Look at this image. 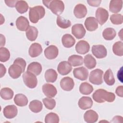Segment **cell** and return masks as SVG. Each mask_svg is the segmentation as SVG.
<instances>
[{
  "instance_id": "obj_1",
  "label": "cell",
  "mask_w": 123,
  "mask_h": 123,
  "mask_svg": "<svg viewBox=\"0 0 123 123\" xmlns=\"http://www.w3.org/2000/svg\"><path fill=\"white\" fill-rule=\"evenodd\" d=\"M93 99L98 103H103L105 101L112 102L115 99L114 93L108 92L103 89H97L92 95Z\"/></svg>"
},
{
  "instance_id": "obj_2",
  "label": "cell",
  "mask_w": 123,
  "mask_h": 123,
  "mask_svg": "<svg viewBox=\"0 0 123 123\" xmlns=\"http://www.w3.org/2000/svg\"><path fill=\"white\" fill-rule=\"evenodd\" d=\"M44 5L50 9L52 13L59 15L62 13L64 10V4L62 1L60 0H43Z\"/></svg>"
},
{
  "instance_id": "obj_3",
  "label": "cell",
  "mask_w": 123,
  "mask_h": 123,
  "mask_svg": "<svg viewBox=\"0 0 123 123\" xmlns=\"http://www.w3.org/2000/svg\"><path fill=\"white\" fill-rule=\"evenodd\" d=\"M45 14V9L42 6L38 5L29 8V18L32 23H37L40 19L44 17Z\"/></svg>"
},
{
  "instance_id": "obj_4",
  "label": "cell",
  "mask_w": 123,
  "mask_h": 123,
  "mask_svg": "<svg viewBox=\"0 0 123 123\" xmlns=\"http://www.w3.org/2000/svg\"><path fill=\"white\" fill-rule=\"evenodd\" d=\"M24 82L26 86L30 88L36 87L37 84V79L36 75L33 73L26 71L23 74Z\"/></svg>"
},
{
  "instance_id": "obj_5",
  "label": "cell",
  "mask_w": 123,
  "mask_h": 123,
  "mask_svg": "<svg viewBox=\"0 0 123 123\" xmlns=\"http://www.w3.org/2000/svg\"><path fill=\"white\" fill-rule=\"evenodd\" d=\"M103 72L99 69H96L90 73L89 77V81L90 83L94 85H99L103 83L102 75Z\"/></svg>"
},
{
  "instance_id": "obj_6",
  "label": "cell",
  "mask_w": 123,
  "mask_h": 123,
  "mask_svg": "<svg viewBox=\"0 0 123 123\" xmlns=\"http://www.w3.org/2000/svg\"><path fill=\"white\" fill-rule=\"evenodd\" d=\"M24 71L25 70L20 65L14 62L10 66L8 69V73L10 76L13 79H16L19 77L21 74L24 72Z\"/></svg>"
},
{
  "instance_id": "obj_7",
  "label": "cell",
  "mask_w": 123,
  "mask_h": 123,
  "mask_svg": "<svg viewBox=\"0 0 123 123\" xmlns=\"http://www.w3.org/2000/svg\"><path fill=\"white\" fill-rule=\"evenodd\" d=\"M97 22L100 25H103L107 21L109 18V12L107 10L103 8H98L95 13Z\"/></svg>"
},
{
  "instance_id": "obj_8",
  "label": "cell",
  "mask_w": 123,
  "mask_h": 123,
  "mask_svg": "<svg viewBox=\"0 0 123 123\" xmlns=\"http://www.w3.org/2000/svg\"><path fill=\"white\" fill-rule=\"evenodd\" d=\"M92 53L98 59L104 58L107 55V49L102 45H93L92 47Z\"/></svg>"
},
{
  "instance_id": "obj_9",
  "label": "cell",
  "mask_w": 123,
  "mask_h": 123,
  "mask_svg": "<svg viewBox=\"0 0 123 123\" xmlns=\"http://www.w3.org/2000/svg\"><path fill=\"white\" fill-rule=\"evenodd\" d=\"M72 33L76 38L81 39L85 36L86 31L82 24H77L72 27Z\"/></svg>"
},
{
  "instance_id": "obj_10",
  "label": "cell",
  "mask_w": 123,
  "mask_h": 123,
  "mask_svg": "<svg viewBox=\"0 0 123 123\" xmlns=\"http://www.w3.org/2000/svg\"><path fill=\"white\" fill-rule=\"evenodd\" d=\"M74 77L81 81L87 79L88 76V70L84 67H80L74 68L73 70Z\"/></svg>"
},
{
  "instance_id": "obj_11",
  "label": "cell",
  "mask_w": 123,
  "mask_h": 123,
  "mask_svg": "<svg viewBox=\"0 0 123 123\" xmlns=\"http://www.w3.org/2000/svg\"><path fill=\"white\" fill-rule=\"evenodd\" d=\"M74 86V80L69 76L63 77L60 81V86L65 91H69L72 90Z\"/></svg>"
},
{
  "instance_id": "obj_12",
  "label": "cell",
  "mask_w": 123,
  "mask_h": 123,
  "mask_svg": "<svg viewBox=\"0 0 123 123\" xmlns=\"http://www.w3.org/2000/svg\"><path fill=\"white\" fill-rule=\"evenodd\" d=\"M59 54L58 48L55 45H50L44 50V55L46 58L49 60L55 59Z\"/></svg>"
},
{
  "instance_id": "obj_13",
  "label": "cell",
  "mask_w": 123,
  "mask_h": 123,
  "mask_svg": "<svg viewBox=\"0 0 123 123\" xmlns=\"http://www.w3.org/2000/svg\"><path fill=\"white\" fill-rule=\"evenodd\" d=\"M42 91L44 95L48 98H52L54 97L57 93L56 88L50 84H45L43 85Z\"/></svg>"
},
{
  "instance_id": "obj_14",
  "label": "cell",
  "mask_w": 123,
  "mask_h": 123,
  "mask_svg": "<svg viewBox=\"0 0 123 123\" xmlns=\"http://www.w3.org/2000/svg\"><path fill=\"white\" fill-rule=\"evenodd\" d=\"M3 115L7 119H12L14 118L17 114L18 110L17 107L14 105L6 106L3 109Z\"/></svg>"
},
{
  "instance_id": "obj_15",
  "label": "cell",
  "mask_w": 123,
  "mask_h": 123,
  "mask_svg": "<svg viewBox=\"0 0 123 123\" xmlns=\"http://www.w3.org/2000/svg\"><path fill=\"white\" fill-rule=\"evenodd\" d=\"M72 70L71 64L67 61H62L59 63L57 67V70L59 73L62 75L68 74Z\"/></svg>"
},
{
  "instance_id": "obj_16",
  "label": "cell",
  "mask_w": 123,
  "mask_h": 123,
  "mask_svg": "<svg viewBox=\"0 0 123 123\" xmlns=\"http://www.w3.org/2000/svg\"><path fill=\"white\" fill-rule=\"evenodd\" d=\"M16 26L17 29L21 31H26L30 26L28 19L23 16L17 18L16 21Z\"/></svg>"
},
{
  "instance_id": "obj_17",
  "label": "cell",
  "mask_w": 123,
  "mask_h": 123,
  "mask_svg": "<svg viewBox=\"0 0 123 123\" xmlns=\"http://www.w3.org/2000/svg\"><path fill=\"white\" fill-rule=\"evenodd\" d=\"M75 48L78 53L85 54L89 51L90 45L86 41L81 40L77 43Z\"/></svg>"
},
{
  "instance_id": "obj_18",
  "label": "cell",
  "mask_w": 123,
  "mask_h": 123,
  "mask_svg": "<svg viewBox=\"0 0 123 123\" xmlns=\"http://www.w3.org/2000/svg\"><path fill=\"white\" fill-rule=\"evenodd\" d=\"M78 105L81 109L85 110L90 109L92 106L93 101L90 97L84 96L79 99Z\"/></svg>"
},
{
  "instance_id": "obj_19",
  "label": "cell",
  "mask_w": 123,
  "mask_h": 123,
  "mask_svg": "<svg viewBox=\"0 0 123 123\" xmlns=\"http://www.w3.org/2000/svg\"><path fill=\"white\" fill-rule=\"evenodd\" d=\"M74 13L76 18H83L86 16L87 13V8L83 4H78L74 8Z\"/></svg>"
},
{
  "instance_id": "obj_20",
  "label": "cell",
  "mask_w": 123,
  "mask_h": 123,
  "mask_svg": "<svg viewBox=\"0 0 123 123\" xmlns=\"http://www.w3.org/2000/svg\"><path fill=\"white\" fill-rule=\"evenodd\" d=\"M42 52V48L41 45L37 43H34L31 45L28 50L30 56L35 58L38 56Z\"/></svg>"
},
{
  "instance_id": "obj_21",
  "label": "cell",
  "mask_w": 123,
  "mask_h": 123,
  "mask_svg": "<svg viewBox=\"0 0 123 123\" xmlns=\"http://www.w3.org/2000/svg\"><path fill=\"white\" fill-rule=\"evenodd\" d=\"M98 114L92 110L87 111L84 115V120L87 123H94L98 121Z\"/></svg>"
},
{
  "instance_id": "obj_22",
  "label": "cell",
  "mask_w": 123,
  "mask_h": 123,
  "mask_svg": "<svg viewBox=\"0 0 123 123\" xmlns=\"http://www.w3.org/2000/svg\"><path fill=\"white\" fill-rule=\"evenodd\" d=\"M86 29L89 31H94L98 27V23L94 17H88L86 18L85 22Z\"/></svg>"
},
{
  "instance_id": "obj_23",
  "label": "cell",
  "mask_w": 123,
  "mask_h": 123,
  "mask_svg": "<svg viewBox=\"0 0 123 123\" xmlns=\"http://www.w3.org/2000/svg\"><path fill=\"white\" fill-rule=\"evenodd\" d=\"M62 42L63 46L67 48L72 47L75 43L74 37L69 34L64 35L62 38Z\"/></svg>"
},
{
  "instance_id": "obj_24",
  "label": "cell",
  "mask_w": 123,
  "mask_h": 123,
  "mask_svg": "<svg viewBox=\"0 0 123 123\" xmlns=\"http://www.w3.org/2000/svg\"><path fill=\"white\" fill-rule=\"evenodd\" d=\"M122 0H112L110 2L109 10L112 12L117 13L122 10Z\"/></svg>"
},
{
  "instance_id": "obj_25",
  "label": "cell",
  "mask_w": 123,
  "mask_h": 123,
  "mask_svg": "<svg viewBox=\"0 0 123 123\" xmlns=\"http://www.w3.org/2000/svg\"><path fill=\"white\" fill-rule=\"evenodd\" d=\"M27 71L33 73L36 76L38 75L42 71V66L39 62H32L28 65Z\"/></svg>"
},
{
  "instance_id": "obj_26",
  "label": "cell",
  "mask_w": 123,
  "mask_h": 123,
  "mask_svg": "<svg viewBox=\"0 0 123 123\" xmlns=\"http://www.w3.org/2000/svg\"><path fill=\"white\" fill-rule=\"evenodd\" d=\"M13 100L15 104L20 107L25 106L27 105L28 102L27 98L23 94H17L15 95Z\"/></svg>"
},
{
  "instance_id": "obj_27",
  "label": "cell",
  "mask_w": 123,
  "mask_h": 123,
  "mask_svg": "<svg viewBox=\"0 0 123 123\" xmlns=\"http://www.w3.org/2000/svg\"><path fill=\"white\" fill-rule=\"evenodd\" d=\"M58 74L56 71L53 69H48L45 73V78L47 82L54 83L57 80Z\"/></svg>"
},
{
  "instance_id": "obj_28",
  "label": "cell",
  "mask_w": 123,
  "mask_h": 123,
  "mask_svg": "<svg viewBox=\"0 0 123 123\" xmlns=\"http://www.w3.org/2000/svg\"><path fill=\"white\" fill-rule=\"evenodd\" d=\"M25 34L27 38L29 40L34 41L36 39L38 36L37 29L33 26H30L26 31Z\"/></svg>"
},
{
  "instance_id": "obj_29",
  "label": "cell",
  "mask_w": 123,
  "mask_h": 123,
  "mask_svg": "<svg viewBox=\"0 0 123 123\" xmlns=\"http://www.w3.org/2000/svg\"><path fill=\"white\" fill-rule=\"evenodd\" d=\"M29 108L33 112L38 113L42 110L43 104L42 102L38 100H33L30 102Z\"/></svg>"
},
{
  "instance_id": "obj_30",
  "label": "cell",
  "mask_w": 123,
  "mask_h": 123,
  "mask_svg": "<svg viewBox=\"0 0 123 123\" xmlns=\"http://www.w3.org/2000/svg\"><path fill=\"white\" fill-rule=\"evenodd\" d=\"M68 62L71 65L75 67L82 65L83 63V58L82 56L77 55H72L68 59Z\"/></svg>"
},
{
  "instance_id": "obj_31",
  "label": "cell",
  "mask_w": 123,
  "mask_h": 123,
  "mask_svg": "<svg viewBox=\"0 0 123 123\" xmlns=\"http://www.w3.org/2000/svg\"><path fill=\"white\" fill-rule=\"evenodd\" d=\"M84 64L88 69H92L95 67L97 62L95 59L91 55L87 54L84 59Z\"/></svg>"
},
{
  "instance_id": "obj_32",
  "label": "cell",
  "mask_w": 123,
  "mask_h": 123,
  "mask_svg": "<svg viewBox=\"0 0 123 123\" xmlns=\"http://www.w3.org/2000/svg\"><path fill=\"white\" fill-rule=\"evenodd\" d=\"M92 86L87 82H83L79 86V91L83 95H89L93 91Z\"/></svg>"
},
{
  "instance_id": "obj_33",
  "label": "cell",
  "mask_w": 123,
  "mask_h": 123,
  "mask_svg": "<svg viewBox=\"0 0 123 123\" xmlns=\"http://www.w3.org/2000/svg\"><path fill=\"white\" fill-rule=\"evenodd\" d=\"M116 35V32L113 28L108 27L105 28L102 32L103 38L107 40H112Z\"/></svg>"
},
{
  "instance_id": "obj_34",
  "label": "cell",
  "mask_w": 123,
  "mask_h": 123,
  "mask_svg": "<svg viewBox=\"0 0 123 123\" xmlns=\"http://www.w3.org/2000/svg\"><path fill=\"white\" fill-rule=\"evenodd\" d=\"M104 80L108 86H112L115 83V79L111 69H108L104 74Z\"/></svg>"
},
{
  "instance_id": "obj_35",
  "label": "cell",
  "mask_w": 123,
  "mask_h": 123,
  "mask_svg": "<svg viewBox=\"0 0 123 123\" xmlns=\"http://www.w3.org/2000/svg\"><path fill=\"white\" fill-rule=\"evenodd\" d=\"M29 6L25 0H18L15 5L17 11L21 14L26 12Z\"/></svg>"
},
{
  "instance_id": "obj_36",
  "label": "cell",
  "mask_w": 123,
  "mask_h": 123,
  "mask_svg": "<svg viewBox=\"0 0 123 123\" xmlns=\"http://www.w3.org/2000/svg\"><path fill=\"white\" fill-rule=\"evenodd\" d=\"M0 97L4 100H10L13 96V91L9 87H4L0 90Z\"/></svg>"
},
{
  "instance_id": "obj_37",
  "label": "cell",
  "mask_w": 123,
  "mask_h": 123,
  "mask_svg": "<svg viewBox=\"0 0 123 123\" xmlns=\"http://www.w3.org/2000/svg\"><path fill=\"white\" fill-rule=\"evenodd\" d=\"M56 23L60 28L63 29L67 28L71 25V22L70 20L66 19L60 15H58L57 17Z\"/></svg>"
},
{
  "instance_id": "obj_38",
  "label": "cell",
  "mask_w": 123,
  "mask_h": 123,
  "mask_svg": "<svg viewBox=\"0 0 123 123\" xmlns=\"http://www.w3.org/2000/svg\"><path fill=\"white\" fill-rule=\"evenodd\" d=\"M113 52L116 55L122 56L123 55V43L122 41L115 42L112 46Z\"/></svg>"
},
{
  "instance_id": "obj_39",
  "label": "cell",
  "mask_w": 123,
  "mask_h": 123,
  "mask_svg": "<svg viewBox=\"0 0 123 123\" xmlns=\"http://www.w3.org/2000/svg\"><path fill=\"white\" fill-rule=\"evenodd\" d=\"M59 117L55 113L50 112L47 114L45 118V122L46 123H58Z\"/></svg>"
},
{
  "instance_id": "obj_40",
  "label": "cell",
  "mask_w": 123,
  "mask_h": 123,
  "mask_svg": "<svg viewBox=\"0 0 123 123\" xmlns=\"http://www.w3.org/2000/svg\"><path fill=\"white\" fill-rule=\"evenodd\" d=\"M10 58V53L9 50L4 47L0 48V61L1 62H6Z\"/></svg>"
},
{
  "instance_id": "obj_41",
  "label": "cell",
  "mask_w": 123,
  "mask_h": 123,
  "mask_svg": "<svg viewBox=\"0 0 123 123\" xmlns=\"http://www.w3.org/2000/svg\"><path fill=\"white\" fill-rule=\"evenodd\" d=\"M43 102L45 107L49 110L53 109L56 106L55 100L51 98H44L43 99Z\"/></svg>"
},
{
  "instance_id": "obj_42",
  "label": "cell",
  "mask_w": 123,
  "mask_h": 123,
  "mask_svg": "<svg viewBox=\"0 0 123 123\" xmlns=\"http://www.w3.org/2000/svg\"><path fill=\"white\" fill-rule=\"evenodd\" d=\"M110 20L114 25H121L123 23V16L121 14H113L110 16Z\"/></svg>"
},
{
  "instance_id": "obj_43",
  "label": "cell",
  "mask_w": 123,
  "mask_h": 123,
  "mask_svg": "<svg viewBox=\"0 0 123 123\" xmlns=\"http://www.w3.org/2000/svg\"><path fill=\"white\" fill-rule=\"evenodd\" d=\"M101 2V0H87V2L88 3V4L91 6H93V7H98V6L100 4V3Z\"/></svg>"
},
{
  "instance_id": "obj_44",
  "label": "cell",
  "mask_w": 123,
  "mask_h": 123,
  "mask_svg": "<svg viewBox=\"0 0 123 123\" xmlns=\"http://www.w3.org/2000/svg\"><path fill=\"white\" fill-rule=\"evenodd\" d=\"M116 94L120 97H123V86H120L116 88L115 91Z\"/></svg>"
},
{
  "instance_id": "obj_45",
  "label": "cell",
  "mask_w": 123,
  "mask_h": 123,
  "mask_svg": "<svg viewBox=\"0 0 123 123\" xmlns=\"http://www.w3.org/2000/svg\"><path fill=\"white\" fill-rule=\"evenodd\" d=\"M18 0H5L6 4L10 7H13L15 6Z\"/></svg>"
},
{
  "instance_id": "obj_46",
  "label": "cell",
  "mask_w": 123,
  "mask_h": 123,
  "mask_svg": "<svg viewBox=\"0 0 123 123\" xmlns=\"http://www.w3.org/2000/svg\"><path fill=\"white\" fill-rule=\"evenodd\" d=\"M0 77H2L3 76H4L6 73V69L5 67L2 64H0Z\"/></svg>"
},
{
  "instance_id": "obj_47",
  "label": "cell",
  "mask_w": 123,
  "mask_h": 123,
  "mask_svg": "<svg viewBox=\"0 0 123 123\" xmlns=\"http://www.w3.org/2000/svg\"><path fill=\"white\" fill-rule=\"evenodd\" d=\"M0 46L2 47L5 45V38L2 34H0Z\"/></svg>"
}]
</instances>
